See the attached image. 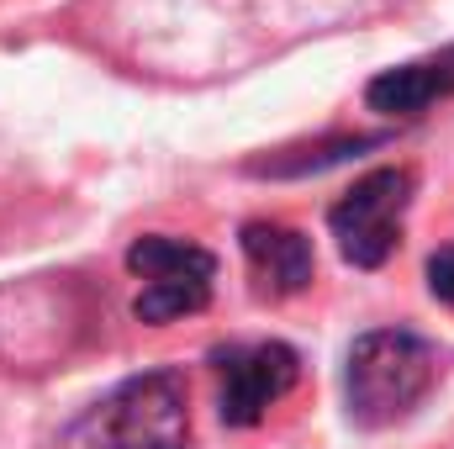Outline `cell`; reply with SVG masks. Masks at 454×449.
Returning <instances> with one entry per match:
<instances>
[{
	"label": "cell",
	"mask_w": 454,
	"mask_h": 449,
	"mask_svg": "<svg viewBox=\"0 0 454 449\" xmlns=\"http://www.w3.org/2000/svg\"><path fill=\"white\" fill-rule=\"evenodd\" d=\"M450 96H454V48L423 53V59L396 64V69H380L364 85V106L380 116H423L428 106H439Z\"/></svg>",
	"instance_id": "52a82bcc"
},
{
	"label": "cell",
	"mask_w": 454,
	"mask_h": 449,
	"mask_svg": "<svg viewBox=\"0 0 454 449\" xmlns=\"http://www.w3.org/2000/svg\"><path fill=\"white\" fill-rule=\"evenodd\" d=\"M59 449H191V402L180 370H143L90 402Z\"/></svg>",
	"instance_id": "6da1fadb"
},
{
	"label": "cell",
	"mask_w": 454,
	"mask_h": 449,
	"mask_svg": "<svg viewBox=\"0 0 454 449\" xmlns=\"http://www.w3.org/2000/svg\"><path fill=\"white\" fill-rule=\"evenodd\" d=\"M412 191H418V175L402 164H386V169H370L364 180H354L333 201L328 227L339 238V254L354 270H380L396 254Z\"/></svg>",
	"instance_id": "277c9868"
},
{
	"label": "cell",
	"mask_w": 454,
	"mask_h": 449,
	"mask_svg": "<svg viewBox=\"0 0 454 449\" xmlns=\"http://www.w3.org/2000/svg\"><path fill=\"white\" fill-rule=\"evenodd\" d=\"M127 270L143 280L132 318L148 328H164L175 318H191L212 302V280H217V259L201 243L169 238V232H143L127 248Z\"/></svg>",
	"instance_id": "3957f363"
},
{
	"label": "cell",
	"mask_w": 454,
	"mask_h": 449,
	"mask_svg": "<svg viewBox=\"0 0 454 449\" xmlns=\"http://www.w3.org/2000/svg\"><path fill=\"white\" fill-rule=\"evenodd\" d=\"M217 370V413L227 429H254L296 381H301V354L280 338L264 343H227L212 354Z\"/></svg>",
	"instance_id": "5b68a950"
},
{
	"label": "cell",
	"mask_w": 454,
	"mask_h": 449,
	"mask_svg": "<svg viewBox=\"0 0 454 449\" xmlns=\"http://www.w3.org/2000/svg\"><path fill=\"white\" fill-rule=\"evenodd\" d=\"M238 243H243V259L254 275V296H264V302H286V296L307 291L317 275V254H312V238L301 227L243 223Z\"/></svg>",
	"instance_id": "8992f818"
},
{
	"label": "cell",
	"mask_w": 454,
	"mask_h": 449,
	"mask_svg": "<svg viewBox=\"0 0 454 449\" xmlns=\"http://www.w3.org/2000/svg\"><path fill=\"white\" fill-rule=\"evenodd\" d=\"M439 381V349L412 328H370L348 343L343 365V402L348 423L391 429L402 423Z\"/></svg>",
	"instance_id": "7a4b0ae2"
},
{
	"label": "cell",
	"mask_w": 454,
	"mask_h": 449,
	"mask_svg": "<svg viewBox=\"0 0 454 449\" xmlns=\"http://www.w3.org/2000/svg\"><path fill=\"white\" fill-rule=\"evenodd\" d=\"M428 291L444 302V307H454V243H444V248H434L428 254Z\"/></svg>",
	"instance_id": "ba28073f"
}]
</instances>
